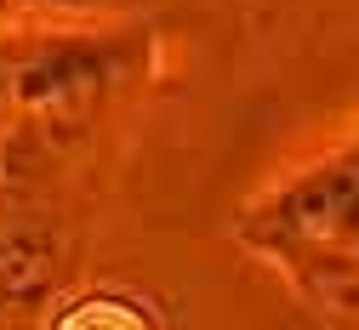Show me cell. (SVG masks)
Wrapping results in <instances>:
<instances>
[{
    "label": "cell",
    "instance_id": "1",
    "mask_svg": "<svg viewBox=\"0 0 359 330\" xmlns=\"http://www.w3.org/2000/svg\"><path fill=\"white\" fill-rule=\"evenodd\" d=\"M234 240L331 319H359V143L313 160L234 216Z\"/></svg>",
    "mask_w": 359,
    "mask_h": 330
},
{
    "label": "cell",
    "instance_id": "2",
    "mask_svg": "<svg viewBox=\"0 0 359 330\" xmlns=\"http://www.w3.org/2000/svg\"><path fill=\"white\" fill-rule=\"evenodd\" d=\"M52 330H160V319L131 291H86L52 319Z\"/></svg>",
    "mask_w": 359,
    "mask_h": 330
}]
</instances>
